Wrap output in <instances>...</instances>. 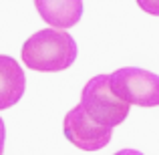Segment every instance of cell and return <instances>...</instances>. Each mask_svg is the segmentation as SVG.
I'll return each instance as SVG.
<instances>
[{"label": "cell", "mask_w": 159, "mask_h": 155, "mask_svg": "<svg viewBox=\"0 0 159 155\" xmlns=\"http://www.w3.org/2000/svg\"><path fill=\"white\" fill-rule=\"evenodd\" d=\"M77 61V43L65 30L44 28L28 36L22 44V62L32 71L58 73Z\"/></svg>", "instance_id": "1"}, {"label": "cell", "mask_w": 159, "mask_h": 155, "mask_svg": "<svg viewBox=\"0 0 159 155\" xmlns=\"http://www.w3.org/2000/svg\"><path fill=\"white\" fill-rule=\"evenodd\" d=\"M79 105L85 109V113L97 125L111 129V131L127 119L129 109H131V105L125 103L111 89V77L109 75H97L91 81H87V85L83 87Z\"/></svg>", "instance_id": "2"}, {"label": "cell", "mask_w": 159, "mask_h": 155, "mask_svg": "<svg viewBox=\"0 0 159 155\" xmlns=\"http://www.w3.org/2000/svg\"><path fill=\"white\" fill-rule=\"evenodd\" d=\"M111 77V89L129 105L157 107L159 105V75L139 66L117 69Z\"/></svg>", "instance_id": "3"}, {"label": "cell", "mask_w": 159, "mask_h": 155, "mask_svg": "<svg viewBox=\"0 0 159 155\" xmlns=\"http://www.w3.org/2000/svg\"><path fill=\"white\" fill-rule=\"evenodd\" d=\"M62 133L75 147L83 149V151H99V149L107 147L113 135L111 129H105L95 123L81 105H77L65 115Z\"/></svg>", "instance_id": "4"}, {"label": "cell", "mask_w": 159, "mask_h": 155, "mask_svg": "<svg viewBox=\"0 0 159 155\" xmlns=\"http://www.w3.org/2000/svg\"><path fill=\"white\" fill-rule=\"evenodd\" d=\"M26 89V77L18 61L0 54V111L14 107Z\"/></svg>", "instance_id": "5"}, {"label": "cell", "mask_w": 159, "mask_h": 155, "mask_svg": "<svg viewBox=\"0 0 159 155\" xmlns=\"http://www.w3.org/2000/svg\"><path fill=\"white\" fill-rule=\"evenodd\" d=\"M34 6L40 18L57 30L75 26L83 16L81 0H34Z\"/></svg>", "instance_id": "6"}, {"label": "cell", "mask_w": 159, "mask_h": 155, "mask_svg": "<svg viewBox=\"0 0 159 155\" xmlns=\"http://www.w3.org/2000/svg\"><path fill=\"white\" fill-rule=\"evenodd\" d=\"M139 6L143 8V10H147V12H151V14H155L159 16V2H139Z\"/></svg>", "instance_id": "7"}, {"label": "cell", "mask_w": 159, "mask_h": 155, "mask_svg": "<svg viewBox=\"0 0 159 155\" xmlns=\"http://www.w3.org/2000/svg\"><path fill=\"white\" fill-rule=\"evenodd\" d=\"M4 141H6V127H4V121L0 117V155L4 153Z\"/></svg>", "instance_id": "8"}, {"label": "cell", "mask_w": 159, "mask_h": 155, "mask_svg": "<svg viewBox=\"0 0 159 155\" xmlns=\"http://www.w3.org/2000/svg\"><path fill=\"white\" fill-rule=\"evenodd\" d=\"M115 155H143V153L137 151V149H121V151H117Z\"/></svg>", "instance_id": "9"}]
</instances>
